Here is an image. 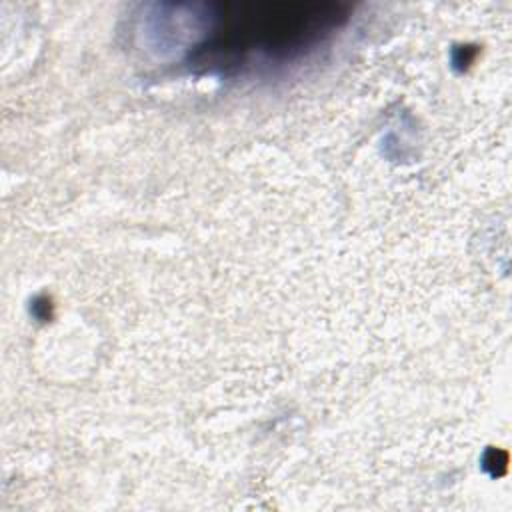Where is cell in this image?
I'll return each mask as SVG.
<instances>
[{
    "label": "cell",
    "instance_id": "1",
    "mask_svg": "<svg viewBox=\"0 0 512 512\" xmlns=\"http://www.w3.org/2000/svg\"><path fill=\"white\" fill-rule=\"evenodd\" d=\"M340 18L338 6H234L216 14L212 36L200 50H208V62H216L214 66L292 60L332 34Z\"/></svg>",
    "mask_w": 512,
    "mask_h": 512
}]
</instances>
